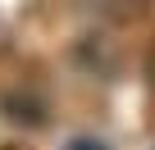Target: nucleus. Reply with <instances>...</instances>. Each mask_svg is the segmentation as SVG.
Wrapping results in <instances>:
<instances>
[{
    "instance_id": "obj_1",
    "label": "nucleus",
    "mask_w": 155,
    "mask_h": 150,
    "mask_svg": "<svg viewBox=\"0 0 155 150\" xmlns=\"http://www.w3.org/2000/svg\"><path fill=\"white\" fill-rule=\"evenodd\" d=\"M87 9H101V14H132L137 0H82Z\"/></svg>"
},
{
    "instance_id": "obj_2",
    "label": "nucleus",
    "mask_w": 155,
    "mask_h": 150,
    "mask_svg": "<svg viewBox=\"0 0 155 150\" xmlns=\"http://www.w3.org/2000/svg\"><path fill=\"white\" fill-rule=\"evenodd\" d=\"M68 150H105V141H91V136H78V141H68Z\"/></svg>"
}]
</instances>
